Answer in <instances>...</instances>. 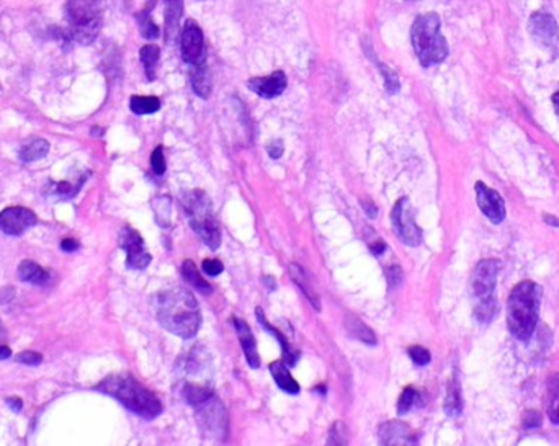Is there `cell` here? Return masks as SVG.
Masks as SVG:
<instances>
[{
    "instance_id": "21",
    "label": "cell",
    "mask_w": 559,
    "mask_h": 446,
    "mask_svg": "<svg viewBox=\"0 0 559 446\" xmlns=\"http://www.w3.org/2000/svg\"><path fill=\"white\" fill-rule=\"evenodd\" d=\"M19 278L21 282L32 283V285H46L50 282V273L43 266L34 264L32 260H23L19 265Z\"/></svg>"
},
{
    "instance_id": "37",
    "label": "cell",
    "mask_w": 559,
    "mask_h": 446,
    "mask_svg": "<svg viewBox=\"0 0 559 446\" xmlns=\"http://www.w3.org/2000/svg\"><path fill=\"white\" fill-rule=\"evenodd\" d=\"M151 165H152V170H154V173L164 175V172H165V157H164L162 146H157L154 149V152H152V156H151Z\"/></svg>"
},
{
    "instance_id": "32",
    "label": "cell",
    "mask_w": 559,
    "mask_h": 446,
    "mask_svg": "<svg viewBox=\"0 0 559 446\" xmlns=\"http://www.w3.org/2000/svg\"><path fill=\"white\" fill-rule=\"evenodd\" d=\"M496 310H497L496 299H494V296H491V297H487V299L478 301V304H476V308H474V314H476V317H478L479 322L487 323V322H491L492 317L496 316Z\"/></svg>"
},
{
    "instance_id": "26",
    "label": "cell",
    "mask_w": 559,
    "mask_h": 446,
    "mask_svg": "<svg viewBox=\"0 0 559 446\" xmlns=\"http://www.w3.org/2000/svg\"><path fill=\"white\" fill-rule=\"evenodd\" d=\"M547 414L554 425H559V376H553L547 386Z\"/></svg>"
},
{
    "instance_id": "25",
    "label": "cell",
    "mask_w": 559,
    "mask_h": 446,
    "mask_svg": "<svg viewBox=\"0 0 559 446\" xmlns=\"http://www.w3.org/2000/svg\"><path fill=\"white\" fill-rule=\"evenodd\" d=\"M345 327H347L348 334H350L353 339H358L361 340V342L370 345L377 343V335L373 334V330H370L360 319L352 316V314H348V316L345 317Z\"/></svg>"
},
{
    "instance_id": "28",
    "label": "cell",
    "mask_w": 559,
    "mask_h": 446,
    "mask_svg": "<svg viewBox=\"0 0 559 446\" xmlns=\"http://www.w3.org/2000/svg\"><path fill=\"white\" fill-rule=\"evenodd\" d=\"M463 409V401H461V392H460V384H458V379H452L448 383V391H447V399H445V412L450 417H458L461 414Z\"/></svg>"
},
{
    "instance_id": "31",
    "label": "cell",
    "mask_w": 559,
    "mask_h": 446,
    "mask_svg": "<svg viewBox=\"0 0 559 446\" xmlns=\"http://www.w3.org/2000/svg\"><path fill=\"white\" fill-rule=\"evenodd\" d=\"M183 396H185V401L189 402L190 405H200L202 402H204L208 397L213 396V392L209 391L208 387L198 386V384H187L185 389H183Z\"/></svg>"
},
{
    "instance_id": "51",
    "label": "cell",
    "mask_w": 559,
    "mask_h": 446,
    "mask_svg": "<svg viewBox=\"0 0 559 446\" xmlns=\"http://www.w3.org/2000/svg\"><path fill=\"white\" fill-rule=\"evenodd\" d=\"M0 337H2V323H0Z\"/></svg>"
},
{
    "instance_id": "7",
    "label": "cell",
    "mask_w": 559,
    "mask_h": 446,
    "mask_svg": "<svg viewBox=\"0 0 559 446\" xmlns=\"http://www.w3.org/2000/svg\"><path fill=\"white\" fill-rule=\"evenodd\" d=\"M391 221L396 235L403 240L405 246L417 247L422 242V229L414 220V211L409 198L404 196L394 204L391 213Z\"/></svg>"
},
{
    "instance_id": "6",
    "label": "cell",
    "mask_w": 559,
    "mask_h": 446,
    "mask_svg": "<svg viewBox=\"0 0 559 446\" xmlns=\"http://www.w3.org/2000/svg\"><path fill=\"white\" fill-rule=\"evenodd\" d=\"M67 17L72 38L81 45H89L97 38L102 26L100 0H69Z\"/></svg>"
},
{
    "instance_id": "19",
    "label": "cell",
    "mask_w": 559,
    "mask_h": 446,
    "mask_svg": "<svg viewBox=\"0 0 559 446\" xmlns=\"http://www.w3.org/2000/svg\"><path fill=\"white\" fill-rule=\"evenodd\" d=\"M290 277L296 285L299 286V290L304 293V296L308 297L309 303L313 304V308L316 310H321V299H319V295L314 290V286L311 285V279L308 278V275L298 264L290 265Z\"/></svg>"
},
{
    "instance_id": "27",
    "label": "cell",
    "mask_w": 559,
    "mask_h": 446,
    "mask_svg": "<svg viewBox=\"0 0 559 446\" xmlns=\"http://www.w3.org/2000/svg\"><path fill=\"white\" fill-rule=\"evenodd\" d=\"M257 317H259V321H260V323L262 326H264V329L265 330H268V332H272V334H275L277 335V340L280 343H282V347H283V361L286 363V365H290V366H295V363L298 361V357H299V353L298 352H295V350H293L290 345H288V342L285 340V337H283L282 334H280V332L277 330V329H273L272 326H270V323L265 321L264 319V314H262V309L259 308L257 309Z\"/></svg>"
},
{
    "instance_id": "47",
    "label": "cell",
    "mask_w": 559,
    "mask_h": 446,
    "mask_svg": "<svg viewBox=\"0 0 559 446\" xmlns=\"http://www.w3.org/2000/svg\"><path fill=\"white\" fill-rule=\"evenodd\" d=\"M370 248H371V252L375 253V255H379V253L386 251V244H383V242H377V244H373V246H371Z\"/></svg>"
},
{
    "instance_id": "9",
    "label": "cell",
    "mask_w": 559,
    "mask_h": 446,
    "mask_svg": "<svg viewBox=\"0 0 559 446\" xmlns=\"http://www.w3.org/2000/svg\"><path fill=\"white\" fill-rule=\"evenodd\" d=\"M528 32L531 38L543 46L545 50H556L559 46V28L553 15L545 12H536L528 20Z\"/></svg>"
},
{
    "instance_id": "44",
    "label": "cell",
    "mask_w": 559,
    "mask_h": 446,
    "mask_svg": "<svg viewBox=\"0 0 559 446\" xmlns=\"http://www.w3.org/2000/svg\"><path fill=\"white\" fill-rule=\"evenodd\" d=\"M268 154L273 157V159H278L283 154V144L282 141H275L268 146Z\"/></svg>"
},
{
    "instance_id": "10",
    "label": "cell",
    "mask_w": 559,
    "mask_h": 446,
    "mask_svg": "<svg viewBox=\"0 0 559 446\" xmlns=\"http://www.w3.org/2000/svg\"><path fill=\"white\" fill-rule=\"evenodd\" d=\"M499 268V262L494 259L479 262L473 273V279H471V288H473V295L476 299L481 301L494 296L492 293H494Z\"/></svg>"
},
{
    "instance_id": "23",
    "label": "cell",
    "mask_w": 559,
    "mask_h": 446,
    "mask_svg": "<svg viewBox=\"0 0 559 446\" xmlns=\"http://www.w3.org/2000/svg\"><path fill=\"white\" fill-rule=\"evenodd\" d=\"M48 152H50V142H48L46 139L33 138L20 147L19 156L21 162H26V164H28V162L43 159Z\"/></svg>"
},
{
    "instance_id": "39",
    "label": "cell",
    "mask_w": 559,
    "mask_h": 446,
    "mask_svg": "<svg viewBox=\"0 0 559 446\" xmlns=\"http://www.w3.org/2000/svg\"><path fill=\"white\" fill-rule=\"evenodd\" d=\"M386 277H388V283H390L391 288L399 286L401 282H403V270H401V266L391 265L390 268L386 270Z\"/></svg>"
},
{
    "instance_id": "34",
    "label": "cell",
    "mask_w": 559,
    "mask_h": 446,
    "mask_svg": "<svg viewBox=\"0 0 559 446\" xmlns=\"http://www.w3.org/2000/svg\"><path fill=\"white\" fill-rule=\"evenodd\" d=\"M138 21H139V28H141V34L146 39H154L159 36V28L152 23L151 17H149V12H141L138 15Z\"/></svg>"
},
{
    "instance_id": "11",
    "label": "cell",
    "mask_w": 559,
    "mask_h": 446,
    "mask_svg": "<svg viewBox=\"0 0 559 446\" xmlns=\"http://www.w3.org/2000/svg\"><path fill=\"white\" fill-rule=\"evenodd\" d=\"M36 224L38 216L28 208L10 206L0 213V231L7 235H21Z\"/></svg>"
},
{
    "instance_id": "29",
    "label": "cell",
    "mask_w": 559,
    "mask_h": 446,
    "mask_svg": "<svg viewBox=\"0 0 559 446\" xmlns=\"http://www.w3.org/2000/svg\"><path fill=\"white\" fill-rule=\"evenodd\" d=\"M131 111L136 115H151V113L159 111L160 100L157 97H141V95H134L131 97L129 102Z\"/></svg>"
},
{
    "instance_id": "36",
    "label": "cell",
    "mask_w": 559,
    "mask_h": 446,
    "mask_svg": "<svg viewBox=\"0 0 559 446\" xmlns=\"http://www.w3.org/2000/svg\"><path fill=\"white\" fill-rule=\"evenodd\" d=\"M409 357L412 358V361L416 363L417 366H425V365H429L430 360H432L429 350L423 348V347H419V345H416V347H410V348H409Z\"/></svg>"
},
{
    "instance_id": "2",
    "label": "cell",
    "mask_w": 559,
    "mask_h": 446,
    "mask_svg": "<svg viewBox=\"0 0 559 446\" xmlns=\"http://www.w3.org/2000/svg\"><path fill=\"white\" fill-rule=\"evenodd\" d=\"M541 288L535 282H522L510 293L507 301V327L515 339L528 342L538 323Z\"/></svg>"
},
{
    "instance_id": "4",
    "label": "cell",
    "mask_w": 559,
    "mask_h": 446,
    "mask_svg": "<svg viewBox=\"0 0 559 446\" xmlns=\"http://www.w3.org/2000/svg\"><path fill=\"white\" fill-rule=\"evenodd\" d=\"M410 41L423 67H430L447 59L448 45L440 33V17L436 13L417 17L410 28Z\"/></svg>"
},
{
    "instance_id": "38",
    "label": "cell",
    "mask_w": 559,
    "mask_h": 446,
    "mask_svg": "<svg viewBox=\"0 0 559 446\" xmlns=\"http://www.w3.org/2000/svg\"><path fill=\"white\" fill-rule=\"evenodd\" d=\"M15 360L19 361V363H23V365L38 366L39 363L43 361V357H41V353H36V352H32V350H28V352H21V353H19Z\"/></svg>"
},
{
    "instance_id": "50",
    "label": "cell",
    "mask_w": 559,
    "mask_h": 446,
    "mask_svg": "<svg viewBox=\"0 0 559 446\" xmlns=\"http://www.w3.org/2000/svg\"><path fill=\"white\" fill-rule=\"evenodd\" d=\"M147 2H149V6H147V8H146V12H149L152 7H154V3H156V0H147Z\"/></svg>"
},
{
    "instance_id": "5",
    "label": "cell",
    "mask_w": 559,
    "mask_h": 446,
    "mask_svg": "<svg viewBox=\"0 0 559 446\" xmlns=\"http://www.w3.org/2000/svg\"><path fill=\"white\" fill-rule=\"evenodd\" d=\"M182 204L189 216L191 229L211 251H216L221 244V229L213 213L211 200L204 191L193 190L182 196Z\"/></svg>"
},
{
    "instance_id": "18",
    "label": "cell",
    "mask_w": 559,
    "mask_h": 446,
    "mask_svg": "<svg viewBox=\"0 0 559 446\" xmlns=\"http://www.w3.org/2000/svg\"><path fill=\"white\" fill-rule=\"evenodd\" d=\"M164 6H165V26H164L165 41L172 43L178 32V23H180L182 19L183 0H164Z\"/></svg>"
},
{
    "instance_id": "24",
    "label": "cell",
    "mask_w": 559,
    "mask_h": 446,
    "mask_svg": "<svg viewBox=\"0 0 559 446\" xmlns=\"http://www.w3.org/2000/svg\"><path fill=\"white\" fill-rule=\"evenodd\" d=\"M182 275H183V279L189 283V286L195 288L196 291L203 293V295H209V293L213 291L211 285L204 282V279L202 278V273L198 272V268H196L195 264L191 260H187L185 264H183Z\"/></svg>"
},
{
    "instance_id": "43",
    "label": "cell",
    "mask_w": 559,
    "mask_h": 446,
    "mask_svg": "<svg viewBox=\"0 0 559 446\" xmlns=\"http://www.w3.org/2000/svg\"><path fill=\"white\" fill-rule=\"evenodd\" d=\"M15 297V290L12 286L0 288V304H7Z\"/></svg>"
},
{
    "instance_id": "33",
    "label": "cell",
    "mask_w": 559,
    "mask_h": 446,
    "mask_svg": "<svg viewBox=\"0 0 559 446\" xmlns=\"http://www.w3.org/2000/svg\"><path fill=\"white\" fill-rule=\"evenodd\" d=\"M417 391L414 387H405L401 394L399 401H397V414L404 415L408 414L410 409L414 407V404L417 402Z\"/></svg>"
},
{
    "instance_id": "1",
    "label": "cell",
    "mask_w": 559,
    "mask_h": 446,
    "mask_svg": "<svg viewBox=\"0 0 559 446\" xmlns=\"http://www.w3.org/2000/svg\"><path fill=\"white\" fill-rule=\"evenodd\" d=\"M157 321L170 334L180 339H193L202 326V312L198 301L185 288L176 286L156 296Z\"/></svg>"
},
{
    "instance_id": "41",
    "label": "cell",
    "mask_w": 559,
    "mask_h": 446,
    "mask_svg": "<svg viewBox=\"0 0 559 446\" xmlns=\"http://www.w3.org/2000/svg\"><path fill=\"white\" fill-rule=\"evenodd\" d=\"M56 195H61V196H74L76 191H78V187H72L69 182H59L58 185H56Z\"/></svg>"
},
{
    "instance_id": "17",
    "label": "cell",
    "mask_w": 559,
    "mask_h": 446,
    "mask_svg": "<svg viewBox=\"0 0 559 446\" xmlns=\"http://www.w3.org/2000/svg\"><path fill=\"white\" fill-rule=\"evenodd\" d=\"M233 323L235 327V332H238L239 342H241L244 355H246L249 365H251L252 368H259L260 357H259V352H257L255 337H254V334H252L251 327L247 326L246 321H242V319H238V317L233 319Z\"/></svg>"
},
{
    "instance_id": "12",
    "label": "cell",
    "mask_w": 559,
    "mask_h": 446,
    "mask_svg": "<svg viewBox=\"0 0 559 446\" xmlns=\"http://www.w3.org/2000/svg\"><path fill=\"white\" fill-rule=\"evenodd\" d=\"M182 58L187 64L196 65L204 63V43L202 28L196 25V21L189 20L183 26L182 32Z\"/></svg>"
},
{
    "instance_id": "8",
    "label": "cell",
    "mask_w": 559,
    "mask_h": 446,
    "mask_svg": "<svg viewBox=\"0 0 559 446\" xmlns=\"http://www.w3.org/2000/svg\"><path fill=\"white\" fill-rule=\"evenodd\" d=\"M118 244L120 247L126 251L128 257H126V266L133 270H144L151 264V253L144 247V240L139 235L138 231L133 227L126 226L121 229L120 237H118Z\"/></svg>"
},
{
    "instance_id": "30",
    "label": "cell",
    "mask_w": 559,
    "mask_h": 446,
    "mask_svg": "<svg viewBox=\"0 0 559 446\" xmlns=\"http://www.w3.org/2000/svg\"><path fill=\"white\" fill-rule=\"evenodd\" d=\"M139 56H141V63L144 64V69H146V76L149 81L154 78V69L157 61L160 58V50L159 46L156 45H146L139 51Z\"/></svg>"
},
{
    "instance_id": "13",
    "label": "cell",
    "mask_w": 559,
    "mask_h": 446,
    "mask_svg": "<svg viewBox=\"0 0 559 446\" xmlns=\"http://www.w3.org/2000/svg\"><path fill=\"white\" fill-rule=\"evenodd\" d=\"M474 190L479 209L484 216H487L494 224H500L505 220V203L502 196L483 182H476Z\"/></svg>"
},
{
    "instance_id": "20",
    "label": "cell",
    "mask_w": 559,
    "mask_h": 446,
    "mask_svg": "<svg viewBox=\"0 0 559 446\" xmlns=\"http://www.w3.org/2000/svg\"><path fill=\"white\" fill-rule=\"evenodd\" d=\"M270 373H272L275 383L280 389L288 392V394H298L299 384L293 378L290 370L285 366V361H275L270 365Z\"/></svg>"
},
{
    "instance_id": "45",
    "label": "cell",
    "mask_w": 559,
    "mask_h": 446,
    "mask_svg": "<svg viewBox=\"0 0 559 446\" xmlns=\"http://www.w3.org/2000/svg\"><path fill=\"white\" fill-rule=\"evenodd\" d=\"M61 248H63L64 252H76L78 248V242H76L74 239H64L63 242H61Z\"/></svg>"
},
{
    "instance_id": "42",
    "label": "cell",
    "mask_w": 559,
    "mask_h": 446,
    "mask_svg": "<svg viewBox=\"0 0 559 446\" xmlns=\"http://www.w3.org/2000/svg\"><path fill=\"white\" fill-rule=\"evenodd\" d=\"M523 422H525L527 428H535V427L541 425V417H540L538 412H527L525 418H523Z\"/></svg>"
},
{
    "instance_id": "46",
    "label": "cell",
    "mask_w": 559,
    "mask_h": 446,
    "mask_svg": "<svg viewBox=\"0 0 559 446\" xmlns=\"http://www.w3.org/2000/svg\"><path fill=\"white\" fill-rule=\"evenodd\" d=\"M7 402H8V405H10L13 410H15V412H20V410H21V401L19 399V397H12V399H7Z\"/></svg>"
},
{
    "instance_id": "3",
    "label": "cell",
    "mask_w": 559,
    "mask_h": 446,
    "mask_svg": "<svg viewBox=\"0 0 559 446\" xmlns=\"http://www.w3.org/2000/svg\"><path fill=\"white\" fill-rule=\"evenodd\" d=\"M98 391L115 397L126 409L139 417L151 421L162 414V402L154 392L144 387L129 374H113L105 378L97 386Z\"/></svg>"
},
{
    "instance_id": "15",
    "label": "cell",
    "mask_w": 559,
    "mask_h": 446,
    "mask_svg": "<svg viewBox=\"0 0 559 446\" xmlns=\"http://www.w3.org/2000/svg\"><path fill=\"white\" fill-rule=\"evenodd\" d=\"M198 409L200 418H202V423L208 430L211 432H226V412L224 407L221 405V402L216 399L215 394L211 397H208L207 401L202 402L200 405H196Z\"/></svg>"
},
{
    "instance_id": "14",
    "label": "cell",
    "mask_w": 559,
    "mask_h": 446,
    "mask_svg": "<svg viewBox=\"0 0 559 446\" xmlns=\"http://www.w3.org/2000/svg\"><path fill=\"white\" fill-rule=\"evenodd\" d=\"M286 76L285 72L275 71L267 77H254L249 81V89L255 92L262 98H275L282 95L286 89Z\"/></svg>"
},
{
    "instance_id": "40",
    "label": "cell",
    "mask_w": 559,
    "mask_h": 446,
    "mask_svg": "<svg viewBox=\"0 0 559 446\" xmlns=\"http://www.w3.org/2000/svg\"><path fill=\"white\" fill-rule=\"evenodd\" d=\"M222 270H224V265L220 260L208 259L203 262V272L209 275V277H218V275L222 273Z\"/></svg>"
},
{
    "instance_id": "49",
    "label": "cell",
    "mask_w": 559,
    "mask_h": 446,
    "mask_svg": "<svg viewBox=\"0 0 559 446\" xmlns=\"http://www.w3.org/2000/svg\"><path fill=\"white\" fill-rule=\"evenodd\" d=\"M553 103H554V110H556L558 116H559V92H556V94L553 95Z\"/></svg>"
},
{
    "instance_id": "35",
    "label": "cell",
    "mask_w": 559,
    "mask_h": 446,
    "mask_svg": "<svg viewBox=\"0 0 559 446\" xmlns=\"http://www.w3.org/2000/svg\"><path fill=\"white\" fill-rule=\"evenodd\" d=\"M378 67L383 74L384 87H386V90L390 92V94H396V92L399 90V87H401L399 85V77H397V74L392 71V69L388 67V65H384V64L378 63Z\"/></svg>"
},
{
    "instance_id": "16",
    "label": "cell",
    "mask_w": 559,
    "mask_h": 446,
    "mask_svg": "<svg viewBox=\"0 0 559 446\" xmlns=\"http://www.w3.org/2000/svg\"><path fill=\"white\" fill-rule=\"evenodd\" d=\"M381 445H416V438L412 436V430L404 422H386L379 427L378 432Z\"/></svg>"
},
{
    "instance_id": "22",
    "label": "cell",
    "mask_w": 559,
    "mask_h": 446,
    "mask_svg": "<svg viewBox=\"0 0 559 446\" xmlns=\"http://www.w3.org/2000/svg\"><path fill=\"white\" fill-rule=\"evenodd\" d=\"M190 78L195 94L202 98H208L209 94H211V77H209V72L204 63L191 65Z\"/></svg>"
},
{
    "instance_id": "48",
    "label": "cell",
    "mask_w": 559,
    "mask_h": 446,
    "mask_svg": "<svg viewBox=\"0 0 559 446\" xmlns=\"http://www.w3.org/2000/svg\"><path fill=\"white\" fill-rule=\"evenodd\" d=\"M12 357V350L8 348V347H6V345H3V347H0V360H7V358H10Z\"/></svg>"
}]
</instances>
